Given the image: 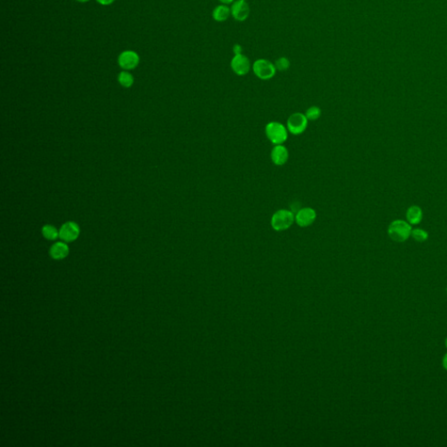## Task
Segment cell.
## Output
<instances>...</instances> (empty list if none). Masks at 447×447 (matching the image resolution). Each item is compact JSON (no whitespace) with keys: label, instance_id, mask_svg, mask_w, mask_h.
Segmentation results:
<instances>
[{"label":"cell","instance_id":"7402d4cb","mask_svg":"<svg viewBox=\"0 0 447 447\" xmlns=\"http://www.w3.org/2000/svg\"><path fill=\"white\" fill-rule=\"evenodd\" d=\"M442 364H443L444 369L447 370V353L445 355V357H444Z\"/></svg>","mask_w":447,"mask_h":447},{"label":"cell","instance_id":"7a4b0ae2","mask_svg":"<svg viewBox=\"0 0 447 447\" xmlns=\"http://www.w3.org/2000/svg\"><path fill=\"white\" fill-rule=\"evenodd\" d=\"M296 222V215L292 210L280 209L272 214L271 226L277 232H282L289 229Z\"/></svg>","mask_w":447,"mask_h":447},{"label":"cell","instance_id":"9a60e30c","mask_svg":"<svg viewBox=\"0 0 447 447\" xmlns=\"http://www.w3.org/2000/svg\"><path fill=\"white\" fill-rule=\"evenodd\" d=\"M42 235L45 238H47L48 240H55L56 238L60 237V233L55 226L46 225V226H43Z\"/></svg>","mask_w":447,"mask_h":447},{"label":"cell","instance_id":"d4e9b609","mask_svg":"<svg viewBox=\"0 0 447 447\" xmlns=\"http://www.w3.org/2000/svg\"><path fill=\"white\" fill-rule=\"evenodd\" d=\"M445 343H446V347L447 348V338L446 339V342H445Z\"/></svg>","mask_w":447,"mask_h":447},{"label":"cell","instance_id":"484cf974","mask_svg":"<svg viewBox=\"0 0 447 447\" xmlns=\"http://www.w3.org/2000/svg\"><path fill=\"white\" fill-rule=\"evenodd\" d=\"M244 1H247V0H244Z\"/></svg>","mask_w":447,"mask_h":447},{"label":"cell","instance_id":"cb8c5ba5","mask_svg":"<svg viewBox=\"0 0 447 447\" xmlns=\"http://www.w3.org/2000/svg\"><path fill=\"white\" fill-rule=\"evenodd\" d=\"M76 1H78V2H81V3H87V2H89V0H76Z\"/></svg>","mask_w":447,"mask_h":447},{"label":"cell","instance_id":"30bf717a","mask_svg":"<svg viewBox=\"0 0 447 447\" xmlns=\"http://www.w3.org/2000/svg\"><path fill=\"white\" fill-rule=\"evenodd\" d=\"M250 13V7L246 1L244 0H236L231 7V15L233 16L234 20L242 22L245 21L248 18Z\"/></svg>","mask_w":447,"mask_h":447},{"label":"cell","instance_id":"ba28073f","mask_svg":"<svg viewBox=\"0 0 447 447\" xmlns=\"http://www.w3.org/2000/svg\"><path fill=\"white\" fill-rule=\"evenodd\" d=\"M60 238L64 242H73L80 236L81 230L78 225L74 222H66L59 231Z\"/></svg>","mask_w":447,"mask_h":447},{"label":"cell","instance_id":"4fadbf2b","mask_svg":"<svg viewBox=\"0 0 447 447\" xmlns=\"http://www.w3.org/2000/svg\"><path fill=\"white\" fill-rule=\"evenodd\" d=\"M406 219L411 225H417L423 219V210L419 206H410L406 210Z\"/></svg>","mask_w":447,"mask_h":447},{"label":"cell","instance_id":"7c38bea8","mask_svg":"<svg viewBox=\"0 0 447 447\" xmlns=\"http://www.w3.org/2000/svg\"><path fill=\"white\" fill-rule=\"evenodd\" d=\"M50 255L54 260L60 261L68 256L69 247L65 242H56L50 248Z\"/></svg>","mask_w":447,"mask_h":447},{"label":"cell","instance_id":"9c48e42d","mask_svg":"<svg viewBox=\"0 0 447 447\" xmlns=\"http://www.w3.org/2000/svg\"><path fill=\"white\" fill-rule=\"evenodd\" d=\"M231 67L232 70L238 76H244L248 74L251 68V63L249 59L243 55H234V58L231 60Z\"/></svg>","mask_w":447,"mask_h":447},{"label":"cell","instance_id":"8992f818","mask_svg":"<svg viewBox=\"0 0 447 447\" xmlns=\"http://www.w3.org/2000/svg\"><path fill=\"white\" fill-rule=\"evenodd\" d=\"M317 218V213L311 207H304L299 209L296 214V223L301 228L308 227L314 224Z\"/></svg>","mask_w":447,"mask_h":447},{"label":"cell","instance_id":"44dd1931","mask_svg":"<svg viewBox=\"0 0 447 447\" xmlns=\"http://www.w3.org/2000/svg\"><path fill=\"white\" fill-rule=\"evenodd\" d=\"M98 3L102 5H109L115 2V0H96Z\"/></svg>","mask_w":447,"mask_h":447},{"label":"cell","instance_id":"5b68a950","mask_svg":"<svg viewBox=\"0 0 447 447\" xmlns=\"http://www.w3.org/2000/svg\"><path fill=\"white\" fill-rule=\"evenodd\" d=\"M307 123L308 120L304 114L294 113L288 117L287 128L288 132L297 136L302 134L307 129Z\"/></svg>","mask_w":447,"mask_h":447},{"label":"cell","instance_id":"ffe728a7","mask_svg":"<svg viewBox=\"0 0 447 447\" xmlns=\"http://www.w3.org/2000/svg\"><path fill=\"white\" fill-rule=\"evenodd\" d=\"M233 51H234V55H241L242 52H243L241 45L235 44L234 46V48H233Z\"/></svg>","mask_w":447,"mask_h":447},{"label":"cell","instance_id":"277c9868","mask_svg":"<svg viewBox=\"0 0 447 447\" xmlns=\"http://www.w3.org/2000/svg\"><path fill=\"white\" fill-rule=\"evenodd\" d=\"M253 71L257 77L262 81L272 79L276 74L275 65L266 59H259L253 64Z\"/></svg>","mask_w":447,"mask_h":447},{"label":"cell","instance_id":"4316f807","mask_svg":"<svg viewBox=\"0 0 447 447\" xmlns=\"http://www.w3.org/2000/svg\"></svg>","mask_w":447,"mask_h":447},{"label":"cell","instance_id":"52a82bcc","mask_svg":"<svg viewBox=\"0 0 447 447\" xmlns=\"http://www.w3.org/2000/svg\"><path fill=\"white\" fill-rule=\"evenodd\" d=\"M139 61L140 58L134 51H124L118 57V64L124 70L135 69L138 66Z\"/></svg>","mask_w":447,"mask_h":447},{"label":"cell","instance_id":"6da1fadb","mask_svg":"<svg viewBox=\"0 0 447 447\" xmlns=\"http://www.w3.org/2000/svg\"><path fill=\"white\" fill-rule=\"evenodd\" d=\"M412 225L409 222L397 219L389 224L388 227L389 237L395 242H405L412 234Z\"/></svg>","mask_w":447,"mask_h":447},{"label":"cell","instance_id":"5bb4252c","mask_svg":"<svg viewBox=\"0 0 447 447\" xmlns=\"http://www.w3.org/2000/svg\"><path fill=\"white\" fill-rule=\"evenodd\" d=\"M231 15V9L226 4H220L212 12V18L217 22H225Z\"/></svg>","mask_w":447,"mask_h":447},{"label":"cell","instance_id":"8fae6325","mask_svg":"<svg viewBox=\"0 0 447 447\" xmlns=\"http://www.w3.org/2000/svg\"><path fill=\"white\" fill-rule=\"evenodd\" d=\"M289 158V152L283 144L274 145L271 151V159L277 166H283Z\"/></svg>","mask_w":447,"mask_h":447},{"label":"cell","instance_id":"ac0fdd59","mask_svg":"<svg viewBox=\"0 0 447 447\" xmlns=\"http://www.w3.org/2000/svg\"><path fill=\"white\" fill-rule=\"evenodd\" d=\"M411 236L413 238L414 240H416L417 242H420V243L426 241L428 238H429L427 232L423 229H419V228L412 229Z\"/></svg>","mask_w":447,"mask_h":447},{"label":"cell","instance_id":"2e32d148","mask_svg":"<svg viewBox=\"0 0 447 447\" xmlns=\"http://www.w3.org/2000/svg\"><path fill=\"white\" fill-rule=\"evenodd\" d=\"M118 82L124 88H130L134 83V78L132 74L127 71H122L118 75Z\"/></svg>","mask_w":447,"mask_h":447},{"label":"cell","instance_id":"d6986e66","mask_svg":"<svg viewBox=\"0 0 447 447\" xmlns=\"http://www.w3.org/2000/svg\"><path fill=\"white\" fill-rule=\"evenodd\" d=\"M275 67L277 70L283 72L288 70L290 67V60L287 57H280L275 61Z\"/></svg>","mask_w":447,"mask_h":447},{"label":"cell","instance_id":"e0dca14e","mask_svg":"<svg viewBox=\"0 0 447 447\" xmlns=\"http://www.w3.org/2000/svg\"><path fill=\"white\" fill-rule=\"evenodd\" d=\"M305 116L307 117L308 121H316L322 116V110H321L319 107L312 106V107L307 109Z\"/></svg>","mask_w":447,"mask_h":447},{"label":"cell","instance_id":"3957f363","mask_svg":"<svg viewBox=\"0 0 447 447\" xmlns=\"http://www.w3.org/2000/svg\"><path fill=\"white\" fill-rule=\"evenodd\" d=\"M266 136L273 145L284 144L288 140V130L287 127L279 121H271L265 128Z\"/></svg>","mask_w":447,"mask_h":447},{"label":"cell","instance_id":"603a6c76","mask_svg":"<svg viewBox=\"0 0 447 447\" xmlns=\"http://www.w3.org/2000/svg\"><path fill=\"white\" fill-rule=\"evenodd\" d=\"M218 1L224 4H233L234 2V0H218Z\"/></svg>","mask_w":447,"mask_h":447}]
</instances>
